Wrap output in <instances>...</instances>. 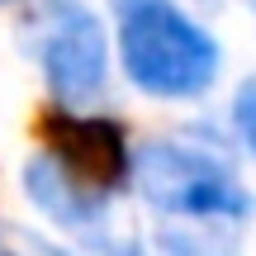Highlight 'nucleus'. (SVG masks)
Masks as SVG:
<instances>
[{"label":"nucleus","instance_id":"nucleus-1","mask_svg":"<svg viewBox=\"0 0 256 256\" xmlns=\"http://www.w3.org/2000/svg\"><path fill=\"white\" fill-rule=\"evenodd\" d=\"M119 57L156 100H194L218 76V43L171 0H119Z\"/></svg>","mask_w":256,"mask_h":256},{"label":"nucleus","instance_id":"nucleus-2","mask_svg":"<svg viewBox=\"0 0 256 256\" xmlns=\"http://www.w3.org/2000/svg\"><path fill=\"white\" fill-rule=\"evenodd\" d=\"M133 185L156 214L185 223H228L242 228L252 218V194L238 171L209 147L190 142H147L133 156Z\"/></svg>","mask_w":256,"mask_h":256},{"label":"nucleus","instance_id":"nucleus-3","mask_svg":"<svg viewBox=\"0 0 256 256\" xmlns=\"http://www.w3.org/2000/svg\"><path fill=\"white\" fill-rule=\"evenodd\" d=\"M19 38H24L28 57L43 66V81L62 110H86L104 95L110 43H104V28L90 5H81V0H38L24 14Z\"/></svg>","mask_w":256,"mask_h":256},{"label":"nucleus","instance_id":"nucleus-4","mask_svg":"<svg viewBox=\"0 0 256 256\" xmlns=\"http://www.w3.org/2000/svg\"><path fill=\"white\" fill-rule=\"evenodd\" d=\"M43 142L62 171H72L81 185L100 194H114L133 180V147L124 128L104 114H76V110H48L43 114Z\"/></svg>","mask_w":256,"mask_h":256},{"label":"nucleus","instance_id":"nucleus-5","mask_svg":"<svg viewBox=\"0 0 256 256\" xmlns=\"http://www.w3.org/2000/svg\"><path fill=\"white\" fill-rule=\"evenodd\" d=\"M24 190H28V200H34L57 228H72V232H95L104 223V209H110V194L81 185L48 152L24 166Z\"/></svg>","mask_w":256,"mask_h":256},{"label":"nucleus","instance_id":"nucleus-6","mask_svg":"<svg viewBox=\"0 0 256 256\" xmlns=\"http://www.w3.org/2000/svg\"><path fill=\"white\" fill-rule=\"evenodd\" d=\"M162 247L171 256H238V228L228 223H171L162 232Z\"/></svg>","mask_w":256,"mask_h":256},{"label":"nucleus","instance_id":"nucleus-7","mask_svg":"<svg viewBox=\"0 0 256 256\" xmlns=\"http://www.w3.org/2000/svg\"><path fill=\"white\" fill-rule=\"evenodd\" d=\"M232 124H238V138L247 142V152L256 156V76H247L232 95Z\"/></svg>","mask_w":256,"mask_h":256},{"label":"nucleus","instance_id":"nucleus-8","mask_svg":"<svg viewBox=\"0 0 256 256\" xmlns=\"http://www.w3.org/2000/svg\"><path fill=\"white\" fill-rule=\"evenodd\" d=\"M43 256H147V252L133 247V242H95L86 252H43Z\"/></svg>","mask_w":256,"mask_h":256},{"label":"nucleus","instance_id":"nucleus-9","mask_svg":"<svg viewBox=\"0 0 256 256\" xmlns=\"http://www.w3.org/2000/svg\"><path fill=\"white\" fill-rule=\"evenodd\" d=\"M0 5H14V0H0Z\"/></svg>","mask_w":256,"mask_h":256}]
</instances>
